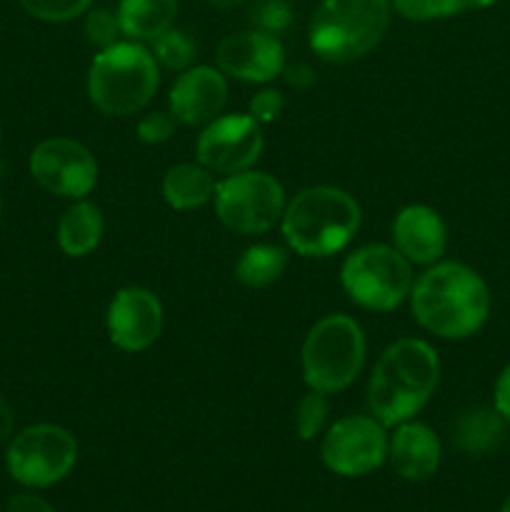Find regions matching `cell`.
I'll return each instance as SVG.
<instances>
[{
  "label": "cell",
  "mask_w": 510,
  "mask_h": 512,
  "mask_svg": "<svg viewBox=\"0 0 510 512\" xmlns=\"http://www.w3.org/2000/svg\"><path fill=\"white\" fill-rule=\"evenodd\" d=\"M415 323L430 335L463 340L478 333L490 315V293L485 280L470 265L438 260L428 265L410 290Z\"/></svg>",
  "instance_id": "obj_1"
},
{
  "label": "cell",
  "mask_w": 510,
  "mask_h": 512,
  "mask_svg": "<svg viewBox=\"0 0 510 512\" xmlns=\"http://www.w3.org/2000/svg\"><path fill=\"white\" fill-rule=\"evenodd\" d=\"M440 383V358L420 338H400L383 350L368 380V410L385 428L413 420Z\"/></svg>",
  "instance_id": "obj_2"
},
{
  "label": "cell",
  "mask_w": 510,
  "mask_h": 512,
  "mask_svg": "<svg viewBox=\"0 0 510 512\" xmlns=\"http://www.w3.org/2000/svg\"><path fill=\"white\" fill-rule=\"evenodd\" d=\"M360 220V205L348 190L310 185L285 203L280 230L288 248L303 258H330L348 248Z\"/></svg>",
  "instance_id": "obj_3"
},
{
  "label": "cell",
  "mask_w": 510,
  "mask_h": 512,
  "mask_svg": "<svg viewBox=\"0 0 510 512\" xmlns=\"http://www.w3.org/2000/svg\"><path fill=\"white\" fill-rule=\"evenodd\" d=\"M393 13V0H323L310 18V50L325 63H355L383 43Z\"/></svg>",
  "instance_id": "obj_4"
},
{
  "label": "cell",
  "mask_w": 510,
  "mask_h": 512,
  "mask_svg": "<svg viewBox=\"0 0 510 512\" xmlns=\"http://www.w3.org/2000/svg\"><path fill=\"white\" fill-rule=\"evenodd\" d=\"M160 85V65L145 45L120 40L98 50L88 70V98L103 115L125 118L153 100Z\"/></svg>",
  "instance_id": "obj_5"
},
{
  "label": "cell",
  "mask_w": 510,
  "mask_h": 512,
  "mask_svg": "<svg viewBox=\"0 0 510 512\" xmlns=\"http://www.w3.org/2000/svg\"><path fill=\"white\" fill-rule=\"evenodd\" d=\"M365 353L363 328L350 315H325L308 330L300 350L305 385L325 395L340 393L360 375Z\"/></svg>",
  "instance_id": "obj_6"
},
{
  "label": "cell",
  "mask_w": 510,
  "mask_h": 512,
  "mask_svg": "<svg viewBox=\"0 0 510 512\" xmlns=\"http://www.w3.org/2000/svg\"><path fill=\"white\" fill-rule=\"evenodd\" d=\"M413 265L395 245L368 243L355 248L340 268V285L355 305L373 313H390L410 298Z\"/></svg>",
  "instance_id": "obj_7"
},
{
  "label": "cell",
  "mask_w": 510,
  "mask_h": 512,
  "mask_svg": "<svg viewBox=\"0 0 510 512\" xmlns=\"http://www.w3.org/2000/svg\"><path fill=\"white\" fill-rule=\"evenodd\" d=\"M215 215L238 235H263L280 223L285 210V190L263 170H243L225 175L215 185Z\"/></svg>",
  "instance_id": "obj_8"
},
{
  "label": "cell",
  "mask_w": 510,
  "mask_h": 512,
  "mask_svg": "<svg viewBox=\"0 0 510 512\" xmlns=\"http://www.w3.org/2000/svg\"><path fill=\"white\" fill-rule=\"evenodd\" d=\"M78 460V443L60 425L40 423L20 430L8 445L5 465L13 480L28 488H50L70 475Z\"/></svg>",
  "instance_id": "obj_9"
},
{
  "label": "cell",
  "mask_w": 510,
  "mask_h": 512,
  "mask_svg": "<svg viewBox=\"0 0 510 512\" xmlns=\"http://www.w3.org/2000/svg\"><path fill=\"white\" fill-rule=\"evenodd\" d=\"M373 415H348L325 430L320 458L343 478H363L388 460V433Z\"/></svg>",
  "instance_id": "obj_10"
},
{
  "label": "cell",
  "mask_w": 510,
  "mask_h": 512,
  "mask_svg": "<svg viewBox=\"0 0 510 512\" xmlns=\"http://www.w3.org/2000/svg\"><path fill=\"white\" fill-rule=\"evenodd\" d=\"M35 183L60 198H88L98 185V160L73 138H48L30 153Z\"/></svg>",
  "instance_id": "obj_11"
},
{
  "label": "cell",
  "mask_w": 510,
  "mask_h": 512,
  "mask_svg": "<svg viewBox=\"0 0 510 512\" xmlns=\"http://www.w3.org/2000/svg\"><path fill=\"white\" fill-rule=\"evenodd\" d=\"M263 125L248 113L218 115L208 123L195 143L198 163L218 175L250 170L263 153Z\"/></svg>",
  "instance_id": "obj_12"
},
{
  "label": "cell",
  "mask_w": 510,
  "mask_h": 512,
  "mask_svg": "<svg viewBox=\"0 0 510 512\" xmlns=\"http://www.w3.org/2000/svg\"><path fill=\"white\" fill-rule=\"evenodd\" d=\"M108 338L123 353H143L163 330V305L148 288H120L113 295L105 315Z\"/></svg>",
  "instance_id": "obj_13"
},
{
  "label": "cell",
  "mask_w": 510,
  "mask_h": 512,
  "mask_svg": "<svg viewBox=\"0 0 510 512\" xmlns=\"http://www.w3.org/2000/svg\"><path fill=\"white\" fill-rule=\"evenodd\" d=\"M218 68L243 83H270L285 68V50L278 35L263 30H243L220 40Z\"/></svg>",
  "instance_id": "obj_14"
},
{
  "label": "cell",
  "mask_w": 510,
  "mask_h": 512,
  "mask_svg": "<svg viewBox=\"0 0 510 512\" xmlns=\"http://www.w3.org/2000/svg\"><path fill=\"white\" fill-rule=\"evenodd\" d=\"M228 103V80L220 68L190 65L178 75L168 95V108L178 123L200 128L223 113Z\"/></svg>",
  "instance_id": "obj_15"
},
{
  "label": "cell",
  "mask_w": 510,
  "mask_h": 512,
  "mask_svg": "<svg viewBox=\"0 0 510 512\" xmlns=\"http://www.w3.org/2000/svg\"><path fill=\"white\" fill-rule=\"evenodd\" d=\"M393 245L410 265L438 263L448 248V228L430 205H405L393 220Z\"/></svg>",
  "instance_id": "obj_16"
},
{
  "label": "cell",
  "mask_w": 510,
  "mask_h": 512,
  "mask_svg": "<svg viewBox=\"0 0 510 512\" xmlns=\"http://www.w3.org/2000/svg\"><path fill=\"white\" fill-rule=\"evenodd\" d=\"M388 460L403 480L423 483L440 465V438L425 423L405 420L388 438Z\"/></svg>",
  "instance_id": "obj_17"
},
{
  "label": "cell",
  "mask_w": 510,
  "mask_h": 512,
  "mask_svg": "<svg viewBox=\"0 0 510 512\" xmlns=\"http://www.w3.org/2000/svg\"><path fill=\"white\" fill-rule=\"evenodd\" d=\"M508 438V423L503 415L488 405H473V408L458 413L450 425V443L465 455H490L498 450Z\"/></svg>",
  "instance_id": "obj_18"
},
{
  "label": "cell",
  "mask_w": 510,
  "mask_h": 512,
  "mask_svg": "<svg viewBox=\"0 0 510 512\" xmlns=\"http://www.w3.org/2000/svg\"><path fill=\"white\" fill-rule=\"evenodd\" d=\"M103 230L105 223L98 205L80 198L60 215L55 238H58L60 250H63L68 258H85V255H90L100 245Z\"/></svg>",
  "instance_id": "obj_19"
},
{
  "label": "cell",
  "mask_w": 510,
  "mask_h": 512,
  "mask_svg": "<svg viewBox=\"0 0 510 512\" xmlns=\"http://www.w3.org/2000/svg\"><path fill=\"white\" fill-rule=\"evenodd\" d=\"M115 13L125 38L135 43H153L158 35L173 28L178 0H120Z\"/></svg>",
  "instance_id": "obj_20"
},
{
  "label": "cell",
  "mask_w": 510,
  "mask_h": 512,
  "mask_svg": "<svg viewBox=\"0 0 510 512\" xmlns=\"http://www.w3.org/2000/svg\"><path fill=\"white\" fill-rule=\"evenodd\" d=\"M213 170L205 168L203 163H178L165 173L163 178V198L173 210H195L210 203L215 195Z\"/></svg>",
  "instance_id": "obj_21"
},
{
  "label": "cell",
  "mask_w": 510,
  "mask_h": 512,
  "mask_svg": "<svg viewBox=\"0 0 510 512\" xmlns=\"http://www.w3.org/2000/svg\"><path fill=\"white\" fill-rule=\"evenodd\" d=\"M288 268V250L280 245L255 243L235 263V280L245 288L263 290L283 278Z\"/></svg>",
  "instance_id": "obj_22"
},
{
  "label": "cell",
  "mask_w": 510,
  "mask_h": 512,
  "mask_svg": "<svg viewBox=\"0 0 510 512\" xmlns=\"http://www.w3.org/2000/svg\"><path fill=\"white\" fill-rule=\"evenodd\" d=\"M495 3L500 0H393V10L405 20L425 23V20H443L470 10H483Z\"/></svg>",
  "instance_id": "obj_23"
},
{
  "label": "cell",
  "mask_w": 510,
  "mask_h": 512,
  "mask_svg": "<svg viewBox=\"0 0 510 512\" xmlns=\"http://www.w3.org/2000/svg\"><path fill=\"white\" fill-rule=\"evenodd\" d=\"M150 53L155 55L158 65L183 73V70H188L193 65L198 48H195V40L188 33H183L178 28H170L153 40V50Z\"/></svg>",
  "instance_id": "obj_24"
},
{
  "label": "cell",
  "mask_w": 510,
  "mask_h": 512,
  "mask_svg": "<svg viewBox=\"0 0 510 512\" xmlns=\"http://www.w3.org/2000/svg\"><path fill=\"white\" fill-rule=\"evenodd\" d=\"M328 395L320 393V390H310L300 398L298 408H295V433L300 440H315L320 435V430L325 428V420H328Z\"/></svg>",
  "instance_id": "obj_25"
},
{
  "label": "cell",
  "mask_w": 510,
  "mask_h": 512,
  "mask_svg": "<svg viewBox=\"0 0 510 512\" xmlns=\"http://www.w3.org/2000/svg\"><path fill=\"white\" fill-rule=\"evenodd\" d=\"M20 5L33 18L45 20V23H68L88 13L93 0H20Z\"/></svg>",
  "instance_id": "obj_26"
},
{
  "label": "cell",
  "mask_w": 510,
  "mask_h": 512,
  "mask_svg": "<svg viewBox=\"0 0 510 512\" xmlns=\"http://www.w3.org/2000/svg\"><path fill=\"white\" fill-rule=\"evenodd\" d=\"M120 20L118 13L108 8H93L88 10V18H85V38L90 45H95L98 50L110 48V45L120 43Z\"/></svg>",
  "instance_id": "obj_27"
},
{
  "label": "cell",
  "mask_w": 510,
  "mask_h": 512,
  "mask_svg": "<svg viewBox=\"0 0 510 512\" xmlns=\"http://www.w3.org/2000/svg\"><path fill=\"white\" fill-rule=\"evenodd\" d=\"M250 23H253L255 30L278 35L290 28V23H293V10H290V5L285 0H258L250 8Z\"/></svg>",
  "instance_id": "obj_28"
},
{
  "label": "cell",
  "mask_w": 510,
  "mask_h": 512,
  "mask_svg": "<svg viewBox=\"0 0 510 512\" xmlns=\"http://www.w3.org/2000/svg\"><path fill=\"white\" fill-rule=\"evenodd\" d=\"M175 125H178V120L173 118L170 110H153V113L143 115L138 120V125H135V138L145 145H160L173 138Z\"/></svg>",
  "instance_id": "obj_29"
},
{
  "label": "cell",
  "mask_w": 510,
  "mask_h": 512,
  "mask_svg": "<svg viewBox=\"0 0 510 512\" xmlns=\"http://www.w3.org/2000/svg\"><path fill=\"white\" fill-rule=\"evenodd\" d=\"M283 108H285L283 93L275 88H263L260 93H255L253 98H250L248 115H253L260 125H265L278 120L280 113H283Z\"/></svg>",
  "instance_id": "obj_30"
},
{
  "label": "cell",
  "mask_w": 510,
  "mask_h": 512,
  "mask_svg": "<svg viewBox=\"0 0 510 512\" xmlns=\"http://www.w3.org/2000/svg\"><path fill=\"white\" fill-rule=\"evenodd\" d=\"M285 78V83L290 85V88L295 90H308L313 88L315 83H318V75H315V70L310 68L308 63H295V65H285L283 73H280Z\"/></svg>",
  "instance_id": "obj_31"
},
{
  "label": "cell",
  "mask_w": 510,
  "mask_h": 512,
  "mask_svg": "<svg viewBox=\"0 0 510 512\" xmlns=\"http://www.w3.org/2000/svg\"><path fill=\"white\" fill-rule=\"evenodd\" d=\"M493 408L498 410V413L505 418V423L510 425V363L500 370L498 380H495Z\"/></svg>",
  "instance_id": "obj_32"
},
{
  "label": "cell",
  "mask_w": 510,
  "mask_h": 512,
  "mask_svg": "<svg viewBox=\"0 0 510 512\" xmlns=\"http://www.w3.org/2000/svg\"><path fill=\"white\" fill-rule=\"evenodd\" d=\"M8 512H55V510L50 508L43 498H38V495L20 493L15 495V498H10Z\"/></svg>",
  "instance_id": "obj_33"
},
{
  "label": "cell",
  "mask_w": 510,
  "mask_h": 512,
  "mask_svg": "<svg viewBox=\"0 0 510 512\" xmlns=\"http://www.w3.org/2000/svg\"><path fill=\"white\" fill-rule=\"evenodd\" d=\"M13 428H15L13 410H10V405L5 403L3 398H0V443H3V440H8L10 435H13Z\"/></svg>",
  "instance_id": "obj_34"
},
{
  "label": "cell",
  "mask_w": 510,
  "mask_h": 512,
  "mask_svg": "<svg viewBox=\"0 0 510 512\" xmlns=\"http://www.w3.org/2000/svg\"><path fill=\"white\" fill-rule=\"evenodd\" d=\"M208 3L220 10H233V8H240L243 3H248V0H208Z\"/></svg>",
  "instance_id": "obj_35"
},
{
  "label": "cell",
  "mask_w": 510,
  "mask_h": 512,
  "mask_svg": "<svg viewBox=\"0 0 510 512\" xmlns=\"http://www.w3.org/2000/svg\"><path fill=\"white\" fill-rule=\"evenodd\" d=\"M500 512H510V498L505 500V503H503V508H500Z\"/></svg>",
  "instance_id": "obj_36"
},
{
  "label": "cell",
  "mask_w": 510,
  "mask_h": 512,
  "mask_svg": "<svg viewBox=\"0 0 510 512\" xmlns=\"http://www.w3.org/2000/svg\"><path fill=\"white\" fill-rule=\"evenodd\" d=\"M0 138H3V135H0Z\"/></svg>",
  "instance_id": "obj_37"
}]
</instances>
